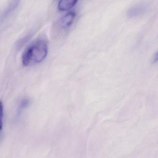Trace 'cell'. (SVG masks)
Wrapping results in <instances>:
<instances>
[{
    "mask_svg": "<svg viewBox=\"0 0 158 158\" xmlns=\"http://www.w3.org/2000/svg\"><path fill=\"white\" fill-rule=\"evenodd\" d=\"M48 52V45L44 40L35 41L23 52L22 57L23 65L29 66L41 63L46 58Z\"/></svg>",
    "mask_w": 158,
    "mask_h": 158,
    "instance_id": "obj_1",
    "label": "cell"
},
{
    "mask_svg": "<svg viewBox=\"0 0 158 158\" xmlns=\"http://www.w3.org/2000/svg\"><path fill=\"white\" fill-rule=\"evenodd\" d=\"M76 16V13L74 11H70L66 14L59 21V27L63 30L69 29L73 25Z\"/></svg>",
    "mask_w": 158,
    "mask_h": 158,
    "instance_id": "obj_2",
    "label": "cell"
},
{
    "mask_svg": "<svg viewBox=\"0 0 158 158\" xmlns=\"http://www.w3.org/2000/svg\"><path fill=\"white\" fill-rule=\"evenodd\" d=\"M21 0H12L0 15V22L6 20L12 13L17 8Z\"/></svg>",
    "mask_w": 158,
    "mask_h": 158,
    "instance_id": "obj_3",
    "label": "cell"
},
{
    "mask_svg": "<svg viewBox=\"0 0 158 158\" xmlns=\"http://www.w3.org/2000/svg\"><path fill=\"white\" fill-rule=\"evenodd\" d=\"M147 9V6L145 3H138L132 6L127 12L130 18L136 17L143 14Z\"/></svg>",
    "mask_w": 158,
    "mask_h": 158,
    "instance_id": "obj_4",
    "label": "cell"
},
{
    "mask_svg": "<svg viewBox=\"0 0 158 158\" xmlns=\"http://www.w3.org/2000/svg\"><path fill=\"white\" fill-rule=\"evenodd\" d=\"M79 0H59L58 9L60 11H67L76 6Z\"/></svg>",
    "mask_w": 158,
    "mask_h": 158,
    "instance_id": "obj_5",
    "label": "cell"
},
{
    "mask_svg": "<svg viewBox=\"0 0 158 158\" xmlns=\"http://www.w3.org/2000/svg\"><path fill=\"white\" fill-rule=\"evenodd\" d=\"M3 105L0 101V131L2 128Z\"/></svg>",
    "mask_w": 158,
    "mask_h": 158,
    "instance_id": "obj_6",
    "label": "cell"
},
{
    "mask_svg": "<svg viewBox=\"0 0 158 158\" xmlns=\"http://www.w3.org/2000/svg\"><path fill=\"white\" fill-rule=\"evenodd\" d=\"M28 100L27 99H24L20 103V105H19V109L25 108V107H26L28 105Z\"/></svg>",
    "mask_w": 158,
    "mask_h": 158,
    "instance_id": "obj_7",
    "label": "cell"
},
{
    "mask_svg": "<svg viewBox=\"0 0 158 158\" xmlns=\"http://www.w3.org/2000/svg\"><path fill=\"white\" fill-rule=\"evenodd\" d=\"M158 52H157L155 55H154V57H153V63H156V62H158Z\"/></svg>",
    "mask_w": 158,
    "mask_h": 158,
    "instance_id": "obj_8",
    "label": "cell"
}]
</instances>
